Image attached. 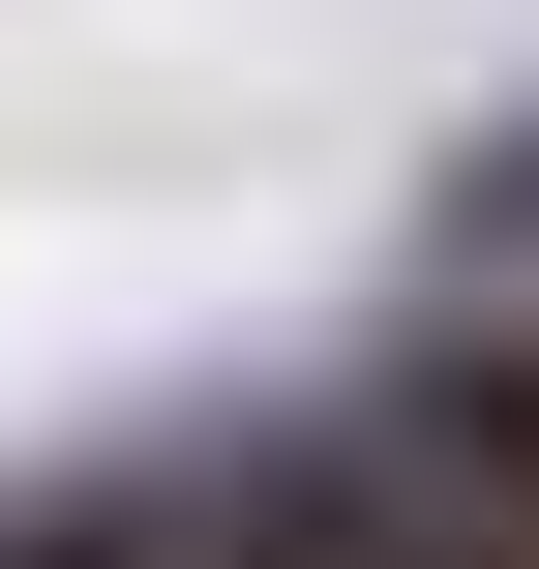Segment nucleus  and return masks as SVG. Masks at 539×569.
I'll return each mask as SVG.
<instances>
[{
	"label": "nucleus",
	"instance_id": "1",
	"mask_svg": "<svg viewBox=\"0 0 539 569\" xmlns=\"http://www.w3.org/2000/svg\"><path fill=\"white\" fill-rule=\"evenodd\" d=\"M360 450L420 480V510H480L539 569V300H450V330H390V390H360Z\"/></svg>",
	"mask_w": 539,
	"mask_h": 569
},
{
	"label": "nucleus",
	"instance_id": "2",
	"mask_svg": "<svg viewBox=\"0 0 539 569\" xmlns=\"http://www.w3.org/2000/svg\"><path fill=\"white\" fill-rule=\"evenodd\" d=\"M450 270H539V150H480V180H450Z\"/></svg>",
	"mask_w": 539,
	"mask_h": 569
}]
</instances>
